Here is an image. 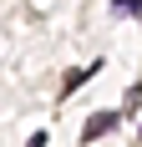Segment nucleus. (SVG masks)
<instances>
[{
	"label": "nucleus",
	"mask_w": 142,
	"mask_h": 147,
	"mask_svg": "<svg viewBox=\"0 0 142 147\" xmlns=\"http://www.w3.org/2000/svg\"><path fill=\"white\" fill-rule=\"evenodd\" d=\"M117 122H122L117 112H97V117H91V122L81 127V142H101L107 132H117Z\"/></svg>",
	"instance_id": "nucleus-1"
},
{
	"label": "nucleus",
	"mask_w": 142,
	"mask_h": 147,
	"mask_svg": "<svg viewBox=\"0 0 142 147\" xmlns=\"http://www.w3.org/2000/svg\"><path fill=\"white\" fill-rule=\"evenodd\" d=\"M97 71H101V61H91V66H81V71H71V76H66V96H71L76 86H86V81H91Z\"/></svg>",
	"instance_id": "nucleus-2"
},
{
	"label": "nucleus",
	"mask_w": 142,
	"mask_h": 147,
	"mask_svg": "<svg viewBox=\"0 0 142 147\" xmlns=\"http://www.w3.org/2000/svg\"><path fill=\"white\" fill-rule=\"evenodd\" d=\"M112 10H122V15H142V0H112Z\"/></svg>",
	"instance_id": "nucleus-3"
},
{
	"label": "nucleus",
	"mask_w": 142,
	"mask_h": 147,
	"mask_svg": "<svg viewBox=\"0 0 142 147\" xmlns=\"http://www.w3.org/2000/svg\"><path fill=\"white\" fill-rule=\"evenodd\" d=\"M26 147H46V132H36V137H30V142Z\"/></svg>",
	"instance_id": "nucleus-4"
}]
</instances>
